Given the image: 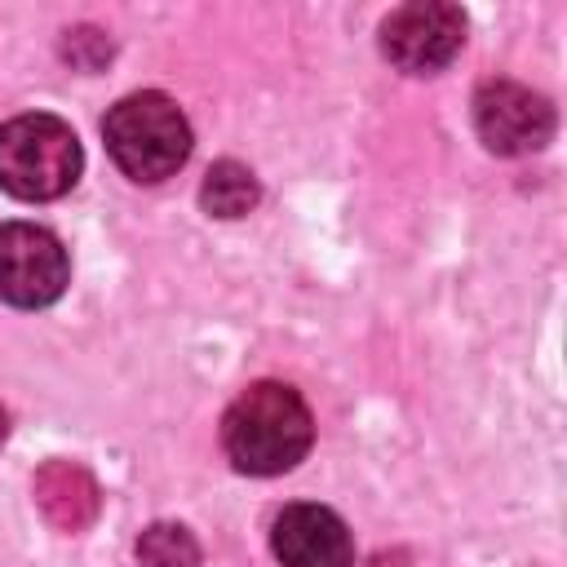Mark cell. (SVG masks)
<instances>
[{"label": "cell", "mask_w": 567, "mask_h": 567, "mask_svg": "<svg viewBox=\"0 0 567 567\" xmlns=\"http://www.w3.org/2000/svg\"><path fill=\"white\" fill-rule=\"evenodd\" d=\"M315 443V421L292 385L257 381L221 416V447L239 474H284Z\"/></svg>", "instance_id": "cell-1"}, {"label": "cell", "mask_w": 567, "mask_h": 567, "mask_svg": "<svg viewBox=\"0 0 567 567\" xmlns=\"http://www.w3.org/2000/svg\"><path fill=\"white\" fill-rule=\"evenodd\" d=\"M106 155L133 182H164L190 155V124L168 93L142 89L120 97L102 120Z\"/></svg>", "instance_id": "cell-2"}, {"label": "cell", "mask_w": 567, "mask_h": 567, "mask_svg": "<svg viewBox=\"0 0 567 567\" xmlns=\"http://www.w3.org/2000/svg\"><path fill=\"white\" fill-rule=\"evenodd\" d=\"M84 151L66 120L49 111H27L0 124V186L13 199L44 204L80 182Z\"/></svg>", "instance_id": "cell-3"}, {"label": "cell", "mask_w": 567, "mask_h": 567, "mask_svg": "<svg viewBox=\"0 0 567 567\" xmlns=\"http://www.w3.org/2000/svg\"><path fill=\"white\" fill-rule=\"evenodd\" d=\"M66 279H71V261L53 230L35 221L0 226V301L18 310H40L66 292Z\"/></svg>", "instance_id": "cell-4"}, {"label": "cell", "mask_w": 567, "mask_h": 567, "mask_svg": "<svg viewBox=\"0 0 567 567\" xmlns=\"http://www.w3.org/2000/svg\"><path fill=\"white\" fill-rule=\"evenodd\" d=\"M465 44V13L443 0H412L399 4L381 22V53L408 75L443 71Z\"/></svg>", "instance_id": "cell-5"}, {"label": "cell", "mask_w": 567, "mask_h": 567, "mask_svg": "<svg viewBox=\"0 0 567 567\" xmlns=\"http://www.w3.org/2000/svg\"><path fill=\"white\" fill-rule=\"evenodd\" d=\"M474 128L496 155H532L554 137V106L518 80H487L474 93Z\"/></svg>", "instance_id": "cell-6"}, {"label": "cell", "mask_w": 567, "mask_h": 567, "mask_svg": "<svg viewBox=\"0 0 567 567\" xmlns=\"http://www.w3.org/2000/svg\"><path fill=\"white\" fill-rule=\"evenodd\" d=\"M270 549L284 567H354V540L341 514L315 501L288 505L270 527Z\"/></svg>", "instance_id": "cell-7"}, {"label": "cell", "mask_w": 567, "mask_h": 567, "mask_svg": "<svg viewBox=\"0 0 567 567\" xmlns=\"http://www.w3.org/2000/svg\"><path fill=\"white\" fill-rule=\"evenodd\" d=\"M261 186L252 177V168H244L239 159H217L199 186V204L213 217H244L257 204Z\"/></svg>", "instance_id": "cell-8"}, {"label": "cell", "mask_w": 567, "mask_h": 567, "mask_svg": "<svg viewBox=\"0 0 567 567\" xmlns=\"http://www.w3.org/2000/svg\"><path fill=\"white\" fill-rule=\"evenodd\" d=\"M142 567H199V545L182 523H151L137 536Z\"/></svg>", "instance_id": "cell-9"}, {"label": "cell", "mask_w": 567, "mask_h": 567, "mask_svg": "<svg viewBox=\"0 0 567 567\" xmlns=\"http://www.w3.org/2000/svg\"><path fill=\"white\" fill-rule=\"evenodd\" d=\"M4 430H9V416H4V408H0V439H4Z\"/></svg>", "instance_id": "cell-10"}]
</instances>
